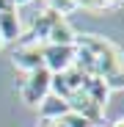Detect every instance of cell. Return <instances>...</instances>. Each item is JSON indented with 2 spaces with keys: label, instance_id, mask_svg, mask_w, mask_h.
<instances>
[{
  "label": "cell",
  "instance_id": "obj_2",
  "mask_svg": "<svg viewBox=\"0 0 124 127\" xmlns=\"http://www.w3.org/2000/svg\"><path fill=\"white\" fill-rule=\"evenodd\" d=\"M77 44H44V69L50 75H64L74 66Z\"/></svg>",
  "mask_w": 124,
  "mask_h": 127
},
{
  "label": "cell",
  "instance_id": "obj_16",
  "mask_svg": "<svg viewBox=\"0 0 124 127\" xmlns=\"http://www.w3.org/2000/svg\"><path fill=\"white\" fill-rule=\"evenodd\" d=\"M39 127H50V122H47V119H41V124H39Z\"/></svg>",
  "mask_w": 124,
  "mask_h": 127
},
{
  "label": "cell",
  "instance_id": "obj_5",
  "mask_svg": "<svg viewBox=\"0 0 124 127\" xmlns=\"http://www.w3.org/2000/svg\"><path fill=\"white\" fill-rule=\"evenodd\" d=\"M66 102H69V111H74V113H80V116H86L91 124H99V122H102V116H105V108H99V105H97L86 91H83V89H80V91H74Z\"/></svg>",
  "mask_w": 124,
  "mask_h": 127
},
{
  "label": "cell",
  "instance_id": "obj_9",
  "mask_svg": "<svg viewBox=\"0 0 124 127\" xmlns=\"http://www.w3.org/2000/svg\"><path fill=\"white\" fill-rule=\"evenodd\" d=\"M47 8H52L55 14H61L66 19V14H72L77 8V0H47Z\"/></svg>",
  "mask_w": 124,
  "mask_h": 127
},
{
  "label": "cell",
  "instance_id": "obj_8",
  "mask_svg": "<svg viewBox=\"0 0 124 127\" xmlns=\"http://www.w3.org/2000/svg\"><path fill=\"white\" fill-rule=\"evenodd\" d=\"M83 91H86L99 108H105L108 105V97H110V91H108V86H105V80L102 77H86V83H83Z\"/></svg>",
  "mask_w": 124,
  "mask_h": 127
},
{
  "label": "cell",
  "instance_id": "obj_17",
  "mask_svg": "<svg viewBox=\"0 0 124 127\" xmlns=\"http://www.w3.org/2000/svg\"><path fill=\"white\" fill-rule=\"evenodd\" d=\"M3 47H6V41H3V36H0V50H3Z\"/></svg>",
  "mask_w": 124,
  "mask_h": 127
},
{
  "label": "cell",
  "instance_id": "obj_4",
  "mask_svg": "<svg viewBox=\"0 0 124 127\" xmlns=\"http://www.w3.org/2000/svg\"><path fill=\"white\" fill-rule=\"evenodd\" d=\"M14 66L17 69H22V72H36L44 66V44L41 41H25V44H19L14 50Z\"/></svg>",
  "mask_w": 124,
  "mask_h": 127
},
{
  "label": "cell",
  "instance_id": "obj_3",
  "mask_svg": "<svg viewBox=\"0 0 124 127\" xmlns=\"http://www.w3.org/2000/svg\"><path fill=\"white\" fill-rule=\"evenodd\" d=\"M50 80H52V75H50L44 66L36 69V72H30L28 80L22 83V89H19V94H22V102H28V105H39L41 99L50 94Z\"/></svg>",
  "mask_w": 124,
  "mask_h": 127
},
{
  "label": "cell",
  "instance_id": "obj_7",
  "mask_svg": "<svg viewBox=\"0 0 124 127\" xmlns=\"http://www.w3.org/2000/svg\"><path fill=\"white\" fill-rule=\"evenodd\" d=\"M74 41H77L74 28L61 17V19L52 22V28H50V33H47V41H44V44H74Z\"/></svg>",
  "mask_w": 124,
  "mask_h": 127
},
{
  "label": "cell",
  "instance_id": "obj_14",
  "mask_svg": "<svg viewBox=\"0 0 124 127\" xmlns=\"http://www.w3.org/2000/svg\"><path fill=\"white\" fill-rule=\"evenodd\" d=\"M108 3H110V8H113V6H124V0H108Z\"/></svg>",
  "mask_w": 124,
  "mask_h": 127
},
{
  "label": "cell",
  "instance_id": "obj_1",
  "mask_svg": "<svg viewBox=\"0 0 124 127\" xmlns=\"http://www.w3.org/2000/svg\"><path fill=\"white\" fill-rule=\"evenodd\" d=\"M74 44H77V47H83V50H88V53L97 58L99 77H108V75H113V72L124 69V55H121V50L113 44L110 39L97 36V33H83V36H77Z\"/></svg>",
  "mask_w": 124,
  "mask_h": 127
},
{
  "label": "cell",
  "instance_id": "obj_13",
  "mask_svg": "<svg viewBox=\"0 0 124 127\" xmlns=\"http://www.w3.org/2000/svg\"><path fill=\"white\" fill-rule=\"evenodd\" d=\"M110 127H124V116H121V119H116V122H113Z\"/></svg>",
  "mask_w": 124,
  "mask_h": 127
},
{
  "label": "cell",
  "instance_id": "obj_10",
  "mask_svg": "<svg viewBox=\"0 0 124 127\" xmlns=\"http://www.w3.org/2000/svg\"><path fill=\"white\" fill-rule=\"evenodd\" d=\"M77 8L91 11V14H99V11L110 8V3H108V0H77Z\"/></svg>",
  "mask_w": 124,
  "mask_h": 127
},
{
  "label": "cell",
  "instance_id": "obj_12",
  "mask_svg": "<svg viewBox=\"0 0 124 127\" xmlns=\"http://www.w3.org/2000/svg\"><path fill=\"white\" fill-rule=\"evenodd\" d=\"M61 122H64L66 127H97V124H91L86 116H80V113H74V111H69V113L61 119Z\"/></svg>",
  "mask_w": 124,
  "mask_h": 127
},
{
  "label": "cell",
  "instance_id": "obj_6",
  "mask_svg": "<svg viewBox=\"0 0 124 127\" xmlns=\"http://www.w3.org/2000/svg\"><path fill=\"white\" fill-rule=\"evenodd\" d=\"M39 113H41V119H47V122H58V119H64L69 113V102L55 97V94H47L44 99L39 102Z\"/></svg>",
  "mask_w": 124,
  "mask_h": 127
},
{
  "label": "cell",
  "instance_id": "obj_11",
  "mask_svg": "<svg viewBox=\"0 0 124 127\" xmlns=\"http://www.w3.org/2000/svg\"><path fill=\"white\" fill-rule=\"evenodd\" d=\"M102 80H105L108 91H124V69H119V72H113L108 77H102Z\"/></svg>",
  "mask_w": 124,
  "mask_h": 127
},
{
  "label": "cell",
  "instance_id": "obj_15",
  "mask_svg": "<svg viewBox=\"0 0 124 127\" xmlns=\"http://www.w3.org/2000/svg\"><path fill=\"white\" fill-rule=\"evenodd\" d=\"M25 3H30V0H14V6L19 8V6H25Z\"/></svg>",
  "mask_w": 124,
  "mask_h": 127
}]
</instances>
